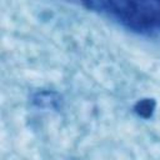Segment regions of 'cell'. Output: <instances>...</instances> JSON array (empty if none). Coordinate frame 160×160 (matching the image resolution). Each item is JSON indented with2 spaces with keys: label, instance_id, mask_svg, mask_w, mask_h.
Segmentation results:
<instances>
[{
  "label": "cell",
  "instance_id": "1",
  "mask_svg": "<svg viewBox=\"0 0 160 160\" xmlns=\"http://www.w3.org/2000/svg\"><path fill=\"white\" fill-rule=\"evenodd\" d=\"M88 6L116 19L135 31L160 30V1H98L89 2Z\"/></svg>",
  "mask_w": 160,
  "mask_h": 160
}]
</instances>
